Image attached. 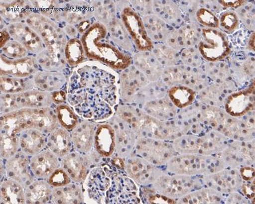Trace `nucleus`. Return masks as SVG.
<instances>
[{"instance_id": "4", "label": "nucleus", "mask_w": 255, "mask_h": 204, "mask_svg": "<svg viewBox=\"0 0 255 204\" xmlns=\"http://www.w3.org/2000/svg\"><path fill=\"white\" fill-rule=\"evenodd\" d=\"M198 48L201 56L212 63L224 59L230 52L227 36L218 28H203Z\"/></svg>"}, {"instance_id": "26", "label": "nucleus", "mask_w": 255, "mask_h": 204, "mask_svg": "<svg viewBox=\"0 0 255 204\" xmlns=\"http://www.w3.org/2000/svg\"><path fill=\"white\" fill-rule=\"evenodd\" d=\"M11 34L28 50L35 52L42 47L41 39L34 31L25 25L18 24L11 30Z\"/></svg>"}, {"instance_id": "1", "label": "nucleus", "mask_w": 255, "mask_h": 204, "mask_svg": "<svg viewBox=\"0 0 255 204\" xmlns=\"http://www.w3.org/2000/svg\"><path fill=\"white\" fill-rule=\"evenodd\" d=\"M104 27L95 24L85 36L84 46L86 52L93 58L100 60L116 69H126L131 64L129 56L122 54L105 39Z\"/></svg>"}, {"instance_id": "11", "label": "nucleus", "mask_w": 255, "mask_h": 204, "mask_svg": "<svg viewBox=\"0 0 255 204\" xmlns=\"http://www.w3.org/2000/svg\"><path fill=\"white\" fill-rule=\"evenodd\" d=\"M86 177V187L89 197L101 203L106 198L112 185V179L104 167H97Z\"/></svg>"}, {"instance_id": "42", "label": "nucleus", "mask_w": 255, "mask_h": 204, "mask_svg": "<svg viewBox=\"0 0 255 204\" xmlns=\"http://www.w3.org/2000/svg\"><path fill=\"white\" fill-rule=\"evenodd\" d=\"M113 165L117 167L118 169H122L125 168V162L123 158L119 157H115L112 161Z\"/></svg>"}, {"instance_id": "37", "label": "nucleus", "mask_w": 255, "mask_h": 204, "mask_svg": "<svg viewBox=\"0 0 255 204\" xmlns=\"http://www.w3.org/2000/svg\"><path fill=\"white\" fill-rule=\"evenodd\" d=\"M48 183L53 188H58L68 185L71 179L65 170L58 167L48 178Z\"/></svg>"}, {"instance_id": "6", "label": "nucleus", "mask_w": 255, "mask_h": 204, "mask_svg": "<svg viewBox=\"0 0 255 204\" xmlns=\"http://www.w3.org/2000/svg\"><path fill=\"white\" fill-rule=\"evenodd\" d=\"M190 176L161 175L153 183L154 190L168 198L179 199L190 194L193 187Z\"/></svg>"}, {"instance_id": "40", "label": "nucleus", "mask_w": 255, "mask_h": 204, "mask_svg": "<svg viewBox=\"0 0 255 204\" xmlns=\"http://www.w3.org/2000/svg\"><path fill=\"white\" fill-rule=\"evenodd\" d=\"M220 3L225 7L238 8L242 6L245 3V1L236 0V1H219Z\"/></svg>"}, {"instance_id": "39", "label": "nucleus", "mask_w": 255, "mask_h": 204, "mask_svg": "<svg viewBox=\"0 0 255 204\" xmlns=\"http://www.w3.org/2000/svg\"><path fill=\"white\" fill-rule=\"evenodd\" d=\"M200 52H197L193 48H190L184 51L182 58L184 62L188 65V67H199L201 63Z\"/></svg>"}, {"instance_id": "12", "label": "nucleus", "mask_w": 255, "mask_h": 204, "mask_svg": "<svg viewBox=\"0 0 255 204\" xmlns=\"http://www.w3.org/2000/svg\"><path fill=\"white\" fill-rule=\"evenodd\" d=\"M112 126L115 133V152L122 158L129 157L136 144L134 132L128 124L119 118V120H115Z\"/></svg>"}, {"instance_id": "22", "label": "nucleus", "mask_w": 255, "mask_h": 204, "mask_svg": "<svg viewBox=\"0 0 255 204\" xmlns=\"http://www.w3.org/2000/svg\"><path fill=\"white\" fill-rule=\"evenodd\" d=\"M2 76H12L24 78L32 74L34 72L33 61L30 59H24L14 61L4 60L1 64Z\"/></svg>"}, {"instance_id": "10", "label": "nucleus", "mask_w": 255, "mask_h": 204, "mask_svg": "<svg viewBox=\"0 0 255 204\" xmlns=\"http://www.w3.org/2000/svg\"><path fill=\"white\" fill-rule=\"evenodd\" d=\"M207 161H201L200 157L192 154H180L168 161L167 170L174 174L192 176L200 173V170L203 171V167H206L205 162Z\"/></svg>"}, {"instance_id": "32", "label": "nucleus", "mask_w": 255, "mask_h": 204, "mask_svg": "<svg viewBox=\"0 0 255 204\" xmlns=\"http://www.w3.org/2000/svg\"><path fill=\"white\" fill-rule=\"evenodd\" d=\"M144 25L146 28L147 35L150 39L151 38V39L161 40L166 33L165 24L162 20L156 16H149L145 18Z\"/></svg>"}, {"instance_id": "25", "label": "nucleus", "mask_w": 255, "mask_h": 204, "mask_svg": "<svg viewBox=\"0 0 255 204\" xmlns=\"http://www.w3.org/2000/svg\"><path fill=\"white\" fill-rule=\"evenodd\" d=\"M64 83V76L59 73L40 72L35 76L34 80L36 88L45 92L58 91Z\"/></svg>"}, {"instance_id": "16", "label": "nucleus", "mask_w": 255, "mask_h": 204, "mask_svg": "<svg viewBox=\"0 0 255 204\" xmlns=\"http://www.w3.org/2000/svg\"><path fill=\"white\" fill-rule=\"evenodd\" d=\"M45 134L35 129L23 130L19 133V148L27 156H34L42 152L47 146V138Z\"/></svg>"}, {"instance_id": "34", "label": "nucleus", "mask_w": 255, "mask_h": 204, "mask_svg": "<svg viewBox=\"0 0 255 204\" xmlns=\"http://www.w3.org/2000/svg\"><path fill=\"white\" fill-rule=\"evenodd\" d=\"M66 58L72 65L81 62L84 58V48L79 40L72 39L68 42L65 50Z\"/></svg>"}, {"instance_id": "21", "label": "nucleus", "mask_w": 255, "mask_h": 204, "mask_svg": "<svg viewBox=\"0 0 255 204\" xmlns=\"http://www.w3.org/2000/svg\"><path fill=\"white\" fill-rule=\"evenodd\" d=\"M52 187L45 179H39L25 188L26 204H47L51 201Z\"/></svg>"}, {"instance_id": "30", "label": "nucleus", "mask_w": 255, "mask_h": 204, "mask_svg": "<svg viewBox=\"0 0 255 204\" xmlns=\"http://www.w3.org/2000/svg\"><path fill=\"white\" fill-rule=\"evenodd\" d=\"M1 156L3 160H7L18 153L19 148L18 136L10 135L5 133H1Z\"/></svg>"}, {"instance_id": "19", "label": "nucleus", "mask_w": 255, "mask_h": 204, "mask_svg": "<svg viewBox=\"0 0 255 204\" xmlns=\"http://www.w3.org/2000/svg\"><path fill=\"white\" fill-rule=\"evenodd\" d=\"M51 202L53 204H79L84 202V195L81 187L78 183L53 188Z\"/></svg>"}, {"instance_id": "23", "label": "nucleus", "mask_w": 255, "mask_h": 204, "mask_svg": "<svg viewBox=\"0 0 255 204\" xmlns=\"http://www.w3.org/2000/svg\"><path fill=\"white\" fill-rule=\"evenodd\" d=\"M1 203L9 204H26L25 189L17 182L8 179L1 185Z\"/></svg>"}, {"instance_id": "28", "label": "nucleus", "mask_w": 255, "mask_h": 204, "mask_svg": "<svg viewBox=\"0 0 255 204\" xmlns=\"http://www.w3.org/2000/svg\"><path fill=\"white\" fill-rule=\"evenodd\" d=\"M146 109L150 115L160 119H167L173 117L176 110L173 103L170 101L158 100L147 104Z\"/></svg>"}, {"instance_id": "29", "label": "nucleus", "mask_w": 255, "mask_h": 204, "mask_svg": "<svg viewBox=\"0 0 255 204\" xmlns=\"http://www.w3.org/2000/svg\"><path fill=\"white\" fill-rule=\"evenodd\" d=\"M200 146V138L192 135L179 136L172 144L174 151L179 154H194L198 151Z\"/></svg>"}, {"instance_id": "33", "label": "nucleus", "mask_w": 255, "mask_h": 204, "mask_svg": "<svg viewBox=\"0 0 255 204\" xmlns=\"http://www.w3.org/2000/svg\"><path fill=\"white\" fill-rule=\"evenodd\" d=\"M56 113L59 123L64 129L73 130L78 124V117L68 105L60 104L56 108Z\"/></svg>"}, {"instance_id": "5", "label": "nucleus", "mask_w": 255, "mask_h": 204, "mask_svg": "<svg viewBox=\"0 0 255 204\" xmlns=\"http://www.w3.org/2000/svg\"><path fill=\"white\" fill-rule=\"evenodd\" d=\"M135 148L139 157L155 166L165 165L174 156L172 145L157 138L139 137Z\"/></svg>"}, {"instance_id": "36", "label": "nucleus", "mask_w": 255, "mask_h": 204, "mask_svg": "<svg viewBox=\"0 0 255 204\" xmlns=\"http://www.w3.org/2000/svg\"><path fill=\"white\" fill-rule=\"evenodd\" d=\"M240 24L239 18L235 12L229 11L222 14L220 25L224 31L231 33L236 29Z\"/></svg>"}, {"instance_id": "18", "label": "nucleus", "mask_w": 255, "mask_h": 204, "mask_svg": "<svg viewBox=\"0 0 255 204\" xmlns=\"http://www.w3.org/2000/svg\"><path fill=\"white\" fill-rule=\"evenodd\" d=\"M72 146L71 134L64 128L56 129L47 138L48 149L58 158H61L70 153Z\"/></svg>"}, {"instance_id": "9", "label": "nucleus", "mask_w": 255, "mask_h": 204, "mask_svg": "<svg viewBox=\"0 0 255 204\" xmlns=\"http://www.w3.org/2000/svg\"><path fill=\"white\" fill-rule=\"evenodd\" d=\"M26 155L18 153L8 159L5 164V174L8 179H12L25 188L35 181L30 165V161Z\"/></svg>"}, {"instance_id": "8", "label": "nucleus", "mask_w": 255, "mask_h": 204, "mask_svg": "<svg viewBox=\"0 0 255 204\" xmlns=\"http://www.w3.org/2000/svg\"><path fill=\"white\" fill-rule=\"evenodd\" d=\"M123 21L138 50L149 51L153 48V43L148 36L141 18L136 11L128 8L123 16Z\"/></svg>"}, {"instance_id": "7", "label": "nucleus", "mask_w": 255, "mask_h": 204, "mask_svg": "<svg viewBox=\"0 0 255 204\" xmlns=\"http://www.w3.org/2000/svg\"><path fill=\"white\" fill-rule=\"evenodd\" d=\"M125 169L131 179L143 186L153 184L162 175V171L155 165L138 156L128 157L125 162Z\"/></svg>"}, {"instance_id": "41", "label": "nucleus", "mask_w": 255, "mask_h": 204, "mask_svg": "<svg viewBox=\"0 0 255 204\" xmlns=\"http://www.w3.org/2000/svg\"><path fill=\"white\" fill-rule=\"evenodd\" d=\"M52 101L56 103H62L65 101L66 95L63 91H57L53 93L52 95Z\"/></svg>"}, {"instance_id": "3", "label": "nucleus", "mask_w": 255, "mask_h": 204, "mask_svg": "<svg viewBox=\"0 0 255 204\" xmlns=\"http://www.w3.org/2000/svg\"><path fill=\"white\" fill-rule=\"evenodd\" d=\"M52 101L51 95L40 90H27L17 94H2L1 111L7 113L23 108L49 107Z\"/></svg>"}, {"instance_id": "27", "label": "nucleus", "mask_w": 255, "mask_h": 204, "mask_svg": "<svg viewBox=\"0 0 255 204\" xmlns=\"http://www.w3.org/2000/svg\"><path fill=\"white\" fill-rule=\"evenodd\" d=\"M168 96L176 107L183 108L190 105L195 101L196 93L187 87L175 86L169 90Z\"/></svg>"}, {"instance_id": "31", "label": "nucleus", "mask_w": 255, "mask_h": 204, "mask_svg": "<svg viewBox=\"0 0 255 204\" xmlns=\"http://www.w3.org/2000/svg\"><path fill=\"white\" fill-rule=\"evenodd\" d=\"M0 87L2 94H17L27 91V85L18 77L1 76Z\"/></svg>"}, {"instance_id": "15", "label": "nucleus", "mask_w": 255, "mask_h": 204, "mask_svg": "<svg viewBox=\"0 0 255 204\" xmlns=\"http://www.w3.org/2000/svg\"><path fill=\"white\" fill-rule=\"evenodd\" d=\"M95 132V126L91 122L83 121L77 124L71 134L73 146L76 152L83 154L91 152Z\"/></svg>"}, {"instance_id": "14", "label": "nucleus", "mask_w": 255, "mask_h": 204, "mask_svg": "<svg viewBox=\"0 0 255 204\" xmlns=\"http://www.w3.org/2000/svg\"><path fill=\"white\" fill-rule=\"evenodd\" d=\"M58 158L49 149H44L31 157L30 165L34 176L39 179H48L58 168L60 165Z\"/></svg>"}, {"instance_id": "13", "label": "nucleus", "mask_w": 255, "mask_h": 204, "mask_svg": "<svg viewBox=\"0 0 255 204\" xmlns=\"http://www.w3.org/2000/svg\"><path fill=\"white\" fill-rule=\"evenodd\" d=\"M89 160L79 152H70L61 158L60 165L71 181L80 184L83 182L88 175Z\"/></svg>"}, {"instance_id": "24", "label": "nucleus", "mask_w": 255, "mask_h": 204, "mask_svg": "<svg viewBox=\"0 0 255 204\" xmlns=\"http://www.w3.org/2000/svg\"><path fill=\"white\" fill-rule=\"evenodd\" d=\"M122 96L126 101L132 100L135 93L146 84V76L137 70L122 76Z\"/></svg>"}, {"instance_id": "20", "label": "nucleus", "mask_w": 255, "mask_h": 204, "mask_svg": "<svg viewBox=\"0 0 255 204\" xmlns=\"http://www.w3.org/2000/svg\"><path fill=\"white\" fill-rule=\"evenodd\" d=\"M254 90H247L234 95L229 98L226 108L234 116H241L254 107Z\"/></svg>"}, {"instance_id": "17", "label": "nucleus", "mask_w": 255, "mask_h": 204, "mask_svg": "<svg viewBox=\"0 0 255 204\" xmlns=\"http://www.w3.org/2000/svg\"><path fill=\"white\" fill-rule=\"evenodd\" d=\"M94 146L97 153L102 157L109 158L113 156L116 149V142L115 130L112 125L104 124L97 126Z\"/></svg>"}, {"instance_id": "2", "label": "nucleus", "mask_w": 255, "mask_h": 204, "mask_svg": "<svg viewBox=\"0 0 255 204\" xmlns=\"http://www.w3.org/2000/svg\"><path fill=\"white\" fill-rule=\"evenodd\" d=\"M13 123L16 134L35 129L49 134L57 129L59 122L56 114L49 107L23 108L13 111Z\"/></svg>"}, {"instance_id": "35", "label": "nucleus", "mask_w": 255, "mask_h": 204, "mask_svg": "<svg viewBox=\"0 0 255 204\" xmlns=\"http://www.w3.org/2000/svg\"><path fill=\"white\" fill-rule=\"evenodd\" d=\"M196 18L203 26L207 28H218L220 26V20L211 10L202 7L197 11Z\"/></svg>"}, {"instance_id": "38", "label": "nucleus", "mask_w": 255, "mask_h": 204, "mask_svg": "<svg viewBox=\"0 0 255 204\" xmlns=\"http://www.w3.org/2000/svg\"><path fill=\"white\" fill-rule=\"evenodd\" d=\"M3 51L6 56L14 59L21 58L26 54V49L22 44L12 41L5 44Z\"/></svg>"}]
</instances>
